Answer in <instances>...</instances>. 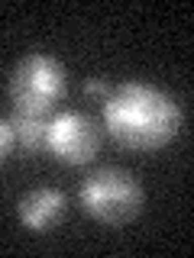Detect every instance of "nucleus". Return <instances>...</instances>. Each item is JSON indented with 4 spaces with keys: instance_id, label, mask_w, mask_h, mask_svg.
<instances>
[{
    "instance_id": "obj_1",
    "label": "nucleus",
    "mask_w": 194,
    "mask_h": 258,
    "mask_svg": "<svg viewBox=\"0 0 194 258\" xmlns=\"http://www.w3.org/2000/svg\"><path fill=\"white\" fill-rule=\"evenodd\" d=\"M104 133L120 149L129 152H159L178 139L184 126V110L168 91L146 81H123L110 87L101 103Z\"/></svg>"
},
{
    "instance_id": "obj_2",
    "label": "nucleus",
    "mask_w": 194,
    "mask_h": 258,
    "mask_svg": "<svg viewBox=\"0 0 194 258\" xmlns=\"http://www.w3.org/2000/svg\"><path fill=\"white\" fill-rule=\"evenodd\" d=\"M78 204L91 220L104 226H126L142 213L146 190L139 177L129 174L126 168H97L81 181Z\"/></svg>"
},
{
    "instance_id": "obj_3",
    "label": "nucleus",
    "mask_w": 194,
    "mask_h": 258,
    "mask_svg": "<svg viewBox=\"0 0 194 258\" xmlns=\"http://www.w3.org/2000/svg\"><path fill=\"white\" fill-rule=\"evenodd\" d=\"M10 100L20 110L55 113L62 97L68 94V71L48 52H26L10 71Z\"/></svg>"
},
{
    "instance_id": "obj_4",
    "label": "nucleus",
    "mask_w": 194,
    "mask_h": 258,
    "mask_svg": "<svg viewBox=\"0 0 194 258\" xmlns=\"http://www.w3.org/2000/svg\"><path fill=\"white\" fill-rule=\"evenodd\" d=\"M97 149H101V129L91 116H84L78 110L52 113L45 129V152L55 161L78 168V165H87L97 155Z\"/></svg>"
},
{
    "instance_id": "obj_5",
    "label": "nucleus",
    "mask_w": 194,
    "mask_h": 258,
    "mask_svg": "<svg viewBox=\"0 0 194 258\" xmlns=\"http://www.w3.org/2000/svg\"><path fill=\"white\" fill-rule=\"evenodd\" d=\"M68 213V197L59 187H32L16 200V220L26 232H48Z\"/></svg>"
},
{
    "instance_id": "obj_6",
    "label": "nucleus",
    "mask_w": 194,
    "mask_h": 258,
    "mask_svg": "<svg viewBox=\"0 0 194 258\" xmlns=\"http://www.w3.org/2000/svg\"><path fill=\"white\" fill-rule=\"evenodd\" d=\"M48 119H52V113L13 107V113L7 116V123H10V129H13V149H20L23 155H39V152H45Z\"/></svg>"
},
{
    "instance_id": "obj_7",
    "label": "nucleus",
    "mask_w": 194,
    "mask_h": 258,
    "mask_svg": "<svg viewBox=\"0 0 194 258\" xmlns=\"http://www.w3.org/2000/svg\"><path fill=\"white\" fill-rule=\"evenodd\" d=\"M81 91H84V97H91V100L104 103V100H107V94H110V84H107V78L94 75V78H87L84 84H81Z\"/></svg>"
},
{
    "instance_id": "obj_8",
    "label": "nucleus",
    "mask_w": 194,
    "mask_h": 258,
    "mask_svg": "<svg viewBox=\"0 0 194 258\" xmlns=\"http://www.w3.org/2000/svg\"><path fill=\"white\" fill-rule=\"evenodd\" d=\"M10 152H13V129H10V123H7L4 116H0V165L10 158Z\"/></svg>"
}]
</instances>
